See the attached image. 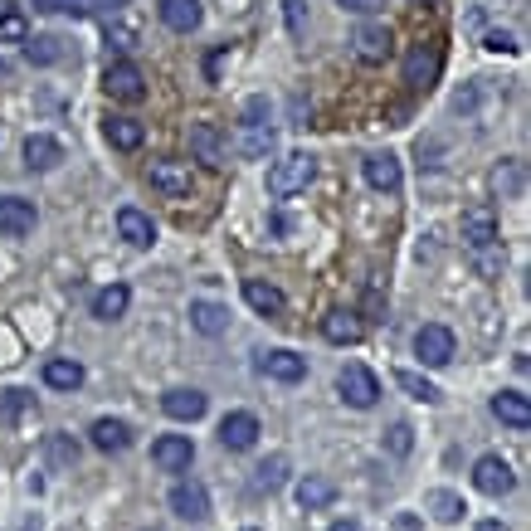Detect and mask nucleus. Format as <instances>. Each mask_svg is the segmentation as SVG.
Returning <instances> with one entry per match:
<instances>
[{
  "mask_svg": "<svg viewBox=\"0 0 531 531\" xmlns=\"http://www.w3.org/2000/svg\"><path fill=\"white\" fill-rule=\"evenodd\" d=\"M312 176H317V156H307V152L283 156V161L268 166V195L288 200V195H298V190L312 186Z\"/></svg>",
  "mask_w": 531,
  "mask_h": 531,
  "instance_id": "f257e3e1",
  "label": "nucleus"
},
{
  "mask_svg": "<svg viewBox=\"0 0 531 531\" xmlns=\"http://www.w3.org/2000/svg\"><path fill=\"white\" fill-rule=\"evenodd\" d=\"M454 332L449 327H439V322H424L415 332V356H419V366H429V371H439V366H449L454 361Z\"/></svg>",
  "mask_w": 531,
  "mask_h": 531,
  "instance_id": "f03ea898",
  "label": "nucleus"
},
{
  "mask_svg": "<svg viewBox=\"0 0 531 531\" xmlns=\"http://www.w3.org/2000/svg\"><path fill=\"white\" fill-rule=\"evenodd\" d=\"M337 390H342V400L351 405V410H371L380 400V380L361 366V361H346L342 376H337Z\"/></svg>",
  "mask_w": 531,
  "mask_h": 531,
  "instance_id": "7ed1b4c3",
  "label": "nucleus"
},
{
  "mask_svg": "<svg viewBox=\"0 0 531 531\" xmlns=\"http://www.w3.org/2000/svg\"><path fill=\"white\" fill-rule=\"evenodd\" d=\"M473 488L483 497H507L512 488H517V473H512V463L497 454H483L478 463H473Z\"/></svg>",
  "mask_w": 531,
  "mask_h": 531,
  "instance_id": "20e7f679",
  "label": "nucleus"
},
{
  "mask_svg": "<svg viewBox=\"0 0 531 531\" xmlns=\"http://www.w3.org/2000/svg\"><path fill=\"white\" fill-rule=\"evenodd\" d=\"M268 152H273V127L264 122V103H249V113L239 122V156L264 161Z\"/></svg>",
  "mask_w": 531,
  "mask_h": 531,
  "instance_id": "39448f33",
  "label": "nucleus"
},
{
  "mask_svg": "<svg viewBox=\"0 0 531 531\" xmlns=\"http://www.w3.org/2000/svg\"><path fill=\"white\" fill-rule=\"evenodd\" d=\"M463 244H468L473 254H488V249H497V215H493V205H468V210H463Z\"/></svg>",
  "mask_w": 531,
  "mask_h": 531,
  "instance_id": "423d86ee",
  "label": "nucleus"
},
{
  "mask_svg": "<svg viewBox=\"0 0 531 531\" xmlns=\"http://www.w3.org/2000/svg\"><path fill=\"white\" fill-rule=\"evenodd\" d=\"M103 88H108V98H122V103H142V98H147V78H142V69H137L132 59H117V64H108Z\"/></svg>",
  "mask_w": 531,
  "mask_h": 531,
  "instance_id": "0eeeda50",
  "label": "nucleus"
},
{
  "mask_svg": "<svg viewBox=\"0 0 531 531\" xmlns=\"http://www.w3.org/2000/svg\"><path fill=\"white\" fill-rule=\"evenodd\" d=\"M259 415H249V410H234V415L220 419V444H225L229 454H249L254 444H259Z\"/></svg>",
  "mask_w": 531,
  "mask_h": 531,
  "instance_id": "6e6552de",
  "label": "nucleus"
},
{
  "mask_svg": "<svg viewBox=\"0 0 531 531\" xmlns=\"http://www.w3.org/2000/svg\"><path fill=\"white\" fill-rule=\"evenodd\" d=\"M166 502H171V512H176L181 522H205V517H210V493H205L195 478H181Z\"/></svg>",
  "mask_w": 531,
  "mask_h": 531,
  "instance_id": "1a4fd4ad",
  "label": "nucleus"
},
{
  "mask_svg": "<svg viewBox=\"0 0 531 531\" xmlns=\"http://www.w3.org/2000/svg\"><path fill=\"white\" fill-rule=\"evenodd\" d=\"M190 458H195V444H190L186 434H161L152 444V463L161 473H186Z\"/></svg>",
  "mask_w": 531,
  "mask_h": 531,
  "instance_id": "9d476101",
  "label": "nucleus"
},
{
  "mask_svg": "<svg viewBox=\"0 0 531 531\" xmlns=\"http://www.w3.org/2000/svg\"><path fill=\"white\" fill-rule=\"evenodd\" d=\"M351 44H356V59H361V64H385V59H390V30L376 25V20L356 25Z\"/></svg>",
  "mask_w": 531,
  "mask_h": 531,
  "instance_id": "9b49d317",
  "label": "nucleus"
},
{
  "mask_svg": "<svg viewBox=\"0 0 531 531\" xmlns=\"http://www.w3.org/2000/svg\"><path fill=\"white\" fill-rule=\"evenodd\" d=\"M366 186L380 190V195H395L400 190V181H405V171H400V156H390V152H376V156H366Z\"/></svg>",
  "mask_w": 531,
  "mask_h": 531,
  "instance_id": "f8f14e48",
  "label": "nucleus"
},
{
  "mask_svg": "<svg viewBox=\"0 0 531 531\" xmlns=\"http://www.w3.org/2000/svg\"><path fill=\"white\" fill-rule=\"evenodd\" d=\"M35 229V205L20 195H0V234L5 239H25Z\"/></svg>",
  "mask_w": 531,
  "mask_h": 531,
  "instance_id": "ddd939ff",
  "label": "nucleus"
},
{
  "mask_svg": "<svg viewBox=\"0 0 531 531\" xmlns=\"http://www.w3.org/2000/svg\"><path fill=\"white\" fill-rule=\"evenodd\" d=\"M147 181H152V190H161V195H190V186H195L186 161H152Z\"/></svg>",
  "mask_w": 531,
  "mask_h": 531,
  "instance_id": "4468645a",
  "label": "nucleus"
},
{
  "mask_svg": "<svg viewBox=\"0 0 531 531\" xmlns=\"http://www.w3.org/2000/svg\"><path fill=\"white\" fill-rule=\"evenodd\" d=\"M161 410L171 419H181V424H195V419H205L210 400H205V390H166L161 395Z\"/></svg>",
  "mask_w": 531,
  "mask_h": 531,
  "instance_id": "2eb2a0df",
  "label": "nucleus"
},
{
  "mask_svg": "<svg viewBox=\"0 0 531 531\" xmlns=\"http://www.w3.org/2000/svg\"><path fill=\"white\" fill-rule=\"evenodd\" d=\"M156 10H161V25H166V30H176V35H190V30H200V20H205L200 0H161Z\"/></svg>",
  "mask_w": 531,
  "mask_h": 531,
  "instance_id": "dca6fc26",
  "label": "nucleus"
},
{
  "mask_svg": "<svg viewBox=\"0 0 531 531\" xmlns=\"http://www.w3.org/2000/svg\"><path fill=\"white\" fill-rule=\"evenodd\" d=\"M259 371H264L268 380H283V385H298V380L307 376V361L298 356V351H268V356H259Z\"/></svg>",
  "mask_w": 531,
  "mask_h": 531,
  "instance_id": "f3484780",
  "label": "nucleus"
},
{
  "mask_svg": "<svg viewBox=\"0 0 531 531\" xmlns=\"http://www.w3.org/2000/svg\"><path fill=\"white\" fill-rule=\"evenodd\" d=\"M493 415L507 424V429H531V400L522 390H497L493 395Z\"/></svg>",
  "mask_w": 531,
  "mask_h": 531,
  "instance_id": "a211bd4d",
  "label": "nucleus"
},
{
  "mask_svg": "<svg viewBox=\"0 0 531 531\" xmlns=\"http://www.w3.org/2000/svg\"><path fill=\"white\" fill-rule=\"evenodd\" d=\"M434 78H439V54L415 44V49L405 54V83H410V88H434Z\"/></svg>",
  "mask_w": 531,
  "mask_h": 531,
  "instance_id": "6ab92c4d",
  "label": "nucleus"
},
{
  "mask_svg": "<svg viewBox=\"0 0 531 531\" xmlns=\"http://www.w3.org/2000/svg\"><path fill=\"white\" fill-rule=\"evenodd\" d=\"M117 234H122V239L132 244V249H147V244L156 239L152 220H147L142 210H132V205H122V210H117Z\"/></svg>",
  "mask_w": 531,
  "mask_h": 531,
  "instance_id": "aec40b11",
  "label": "nucleus"
},
{
  "mask_svg": "<svg viewBox=\"0 0 531 531\" xmlns=\"http://www.w3.org/2000/svg\"><path fill=\"white\" fill-rule=\"evenodd\" d=\"M244 303L254 307V312H264V317H283L288 298H283L273 283H264V278H249V283H244Z\"/></svg>",
  "mask_w": 531,
  "mask_h": 531,
  "instance_id": "412c9836",
  "label": "nucleus"
},
{
  "mask_svg": "<svg viewBox=\"0 0 531 531\" xmlns=\"http://www.w3.org/2000/svg\"><path fill=\"white\" fill-rule=\"evenodd\" d=\"M322 337L337 346H356L366 337V327L356 322V312H327V317H322Z\"/></svg>",
  "mask_w": 531,
  "mask_h": 531,
  "instance_id": "4be33fe9",
  "label": "nucleus"
},
{
  "mask_svg": "<svg viewBox=\"0 0 531 531\" xmlns=\"http://www.w3.org/2000/svg\"><path fill=\"white\" fill-rule=\"evenodd\" d=\"M59 161H64V147H59L54 137H44V132L25 137V166H30V171H54Z\"/></svg>",
  "mask_w": 531,
  "mask_h": 531,
  "instance_id": "5701e85b",
  "label": "nucleus"
},
{
  "mask_svg": "<svg viewBox=\"0 0 531 531\" xmlns=\"http://www.w3.org/2000/svg\"><path fill=\"white\" fill-rule=\"evenodd\" d=\"M190 327L200 332V337H220V332H229V307L220 303H190Z\"/></svg>",
  "mask_w": 531,
  "mask_h": 531,
  "instance_id": "b1692460",
  "label": "nucleus"
},
{
  "mask_svg": "<svg viewBox=\"0 0 531 531\" xmlns=\"http://www.w3.org/2000/svg\"><path fill=\"white\" fill-rule=\"evenodd\" d=\"M93 449H103V454H127V449H132V429H127L122 419H98V424H93Z\"/></svg>",
  "mask_w": 531,
  "mask_h": 531,
  "instance_id": "393cba45",
  "label": "nucleus"
},
{
  "mask_svg": "<svg viewBox=\"0 0 531 531\" xmlns=\"http://www.w3.org/2000/svg\"><path fill=\"white\" fill-rule=\"evenodd\" d=\"M127 303H132L127 283H108V288L93 298V317H98V322H117V317L127 312Z\"/></svg>",
  "mask_w": 531,
  "mask_h": 531,
  "instance_id": "a878e982",
  "label": "nucleus"
},
{
  "mask_svg": "<svg viewBox=\"0 0 531 531\" xmlns=\"http://www.w3.org/2000/svg\"><path fill=\"white\" fill-rule=\"evenodd\" d=\"M103 132H108V142H113L117 152H137V147H142V137H147V132H142V122H132V117H108V122H103Z\"/></svg>",
  "mask_w": 531,
  "mask_h": 531,
  "instance_id": "bb28decb",
  "label": "nucleus"
},
{
  "mask_svg": "<svg viewBox=\"0 0 531 531\" xmlns=\"http://www.w3.org/2000/svg\"><path fill=\"white\" fill-rule=\"evenodd\" d=\"M332 497H337V483H327V478H303V483H298V507H303V512L332 507Z\"/></svg>",
  "mask_w": 531,
  "mask_h": 531,
  "instance_id": "cd10ccee",
  "label": "nucleus"
},
{
  "mask_svg": "<svg viewBox=\"0 0 531 531\" xmlns=\"http://www.w3.org/2000/svg\"><path fill=\"white\" fill-rule=\"evenodd\" d=\"M190 147L200 152V161H210V166H225V147H220V132H215L210 122H195V127H190Z\"/></svg>",
  "mask_w": 531,
  "mask_h": 531,
  "instance_id": "c85d7f7f",
  "label": "nucleus"
},
{
  "mask_svg": "<svg viewBox=\"0 0 531 531\" xmlns=\"http://www.w3.org/2000/svg\"><path fill=\"white\" fill-rule=\"evenodd\" d=\"M25 39H30V25H25L20 5L0 0V44H25Z\"/></svg>",
  "mask_w": 531,
  "mask_h": 531,
  "instance_id": "c756f323",
  "label": "nucleus"
},
{
  "mask_svg": "<svg viewBox=\"0 0 531 531\" xmlns=\"http://www.w3.org/2000/svg\"><path fill=\"white\" fill-rule=\"evenodd\" d=\"M395 385H400L405 395H415V400H424V405H439V400H444V390H439L434 380H424L419 371H395Z\"/></svg>",
  "mask_w": 531,
  "mask_h": 531,
  "instance_id": "7c9ffc66",
  "label": "nucleus"
},
{
  "mask_svg": "<svg viewBox=\"0 0 531 531\" xmlns=\"http://www.w3.org/2000/svg\"><path fill=\"white\" fill-rule=\"evenodd\" d=\"M44 385L78 390V385H83V366H78V361H44Z\"/></svg>",
  "mask_w": 531,
  "mask_h": 531,
  "instance_id": "2f4dec72",
  "label": "nucleus"
},
{
  "mask_svg": "<svg viewBox=\"0 0 531 531\" xmlns=\"http://www.w3.org/2000/svg\"><path fill=\"white\" fill-rule=\"evenodd\" d=\"M30 410H35L30 390H0V424H20Z\"/></svg>",
  "mask_w": 531,
  "mask_h": 531,
  "instance_id": "473e14b6",
  "label": "nucleus"
},
{
  "mask_svg": "<svg viewBox=\"0 0 531 531\" xmlns=\"http://www.w3.org/2000/svg\"><path fill=\"white\" fill-rule=\"evenodd\" d=\"M424 507H429V512H434L439 522H458V517L468 512V507H463V497L449 493V488H434V493L424 497Z\"/></svg>",
  "mask_w": 531,
  "mask_h": 531,
  "instance_id": "72a5a7b5",
  "label": "nucleus"
},
{
  "mask_svg": "<svg viewBox=\"0 0 531 531\" xmlns=\"http://www.w3.org/2000/svg\"><path fill=\"white\" fill-rule=\"evenodd\" d=\"M283 478H288V458H268V463H259L254 468V493H278L283 488Z\"/></svg>",
  "mask_w": 531,
  "mask_h": 531,
  "instance_id": "f704fd0d",
  "label": "nucleus"
},
{
  "mask_svg": "<svg viewBox=\"0 0 531 531\" xmlns=\"http://www.w3.org/2000/svg\"><path fill=\"white\" fill-rule=\"evenodd\" d=\"M44 458H49L54 468H74V463H78L74 434H49V439H44Z\"/></svg>",
  "mask_w": 531,
  "mask_h": 531,
  "instance_id": "c9c22d12",
  "label": "nucleus"
},
{
  "mask_svg": "<svg viewBox=\"0 0 531 531\" xmlns=\"http://www.w3.org/2000/svg\"><path fill=\"white\" fill-rule=\"evenodd\" d=\"M493 190L497 195H522V161H502L493 171Z\"/></svg>",
  "mask_w": 531,
  "mask_h": 531,
  "instance_id": "e433bc0d",
  "label": "nucleus"
},
{
  "mask_svg": "<svg viewBox=\"0 0 531 531\" xmlns=\"http://www.w3.org/2000/svg\"><path fill=\"white\" fill-rule=\"evenodd\" d=\"M25 59H30V64H54V59H59V39L54 35L25 39Z\"/></svg>",
  "mask_w": 531,
  "mask_h": 531,
  "instance_id": "4c0bfd02",
  "label": "nucleus"
},
{
  "mask_svg": "<svg viewBox=\"0 0 531 531\" xmlns=\"http://www.w3.org/2000/svg\"><path fill=\"white\" fill-rule=\"evenodd\" d=\"M103 5H127V0H54V10H69V15H93V10H103Z\"/></svg>",
  "mask_w": 531,
  "mask_h": 531,
  "instance_id": "58836bf2",
  "label": "nucleus"
},
{
  "mask_svg": "<svg viewBox=\"0 0 531 531\" xmlns=\"http://www.w3.org/2000/svg\"><path fill=\"white\" fill-rule=\"evenodd\" d=\"M283 15H288V35L303 39V30H307V5L303 0H283Z\"/></svg>",
  "mask_w": 531,
  "mask_h": 531,
  "instance_id": "ea45409f",
  "label": "nucleus"
},
{
  "mask_svg": "<svg viewBox=\"0 0 531 531\" xmlns=\"http://www.w3.org/2000/svg\"><path fill=\"white\" fill-rule=\"evenodd\" d=\"M385 444H390V454H410V449H415V434H410V424H395Z\"/></svg>",
  "mask_w": 531,
  "mask_h": 531,
  "instance_id": "a19ab883",
  "label": "nucleus"
},
{
  "mask_svg": "<svg viewBox=\"0 0 531 531\" xmlns=\"http://www.w3.org/2000/svg\"><path fill=\"white\" fill-rule=\"evenodd\" d=\"M342 10H351V15H376V10H385V0H337Z\"/></svg>",
  "mask_w": 531,
  "mask_h": 531,
  "instance_id": "79ce46f5",
  "label": "nucleus"
},
{
  "mask_svg": "<svg viewBox=\"0 0 531 531\" xmlns=\"http://www.w3.org/2000/svg\"><path fill=\"white\" fill-rule=\"evenodd\" d=\"M488 49H493V54H517V39L502 35V30H493V35H488Z\"/></svg>",
  "mask_w": 531,
  "mask_h": 531,
  "instance_id": "37998d69",
  "label": "nucleus"
},
{
  "mask_svg": "<svg viewBox=\"0 0 531 531\" xmlns=\"http://www.w3.org/2000/svg\"><path fill=\"white\" fill-rule=\"evenodd\" d=\"M225 59H229V49H215V54L205 59V74H210V83L220 78V69H225Z\"/></svg>",
  "mask_w": 531,
  "mask_h": 531,
  "instance_id": "c03bdc74",
  "label": "nucleus"
},
{
  "mask_svg": "<svg viewBox=\"0 0 531 531\" xmlns=\"http://www.w3.org/2000/svg\"><path fill=\"white\" fill-rule=\"evenodd\" d=\"M478 531H507L502 522H478Z\"/></svg>",
  "mask_w": 531,
  "mask_h": 531,
  "instance_id": "a18cd8bd",
  "label": "nucleus"
},
{
  "mask_svg": "<svg viewBox=\"0 0 531 531\" xmlns=\"http://www.w3.org/2000/svg\"><path fill=\"white\" fill-rule=\"evenodd\" d=\"M332 531H361L356 522H332Z\"/></svg>",
  "mask_w": 531,
  "mask_h": 531,
  "instance_id": "49530a36",
  "label": "nucleus"
},
{
  "mask_svg": "<svg viewBox=\"0 0 531 531\" xmlns=\"http://www.w3.org/2000/svg\"><path fill=\"white\" fill-rule=\"evenodd\" d=\"M429 5H444V0H429Z\"/></svg>",
  "mask_w": 531,
  "mask_h": 531,
  "instance_id": "de8ad7c7",
  "label": "nucleus"
}]
</instances>
